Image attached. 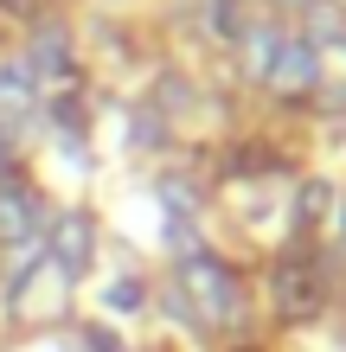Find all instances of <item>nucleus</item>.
I'll use <instances>...</instances> for the list:
<instances>
[{"mask_svg": "<svg viewBox=\"0 0 346 352\" xmlns=\"http://www.w3.org/2000/svg\"><path fill=\"white\" fill-rule=\"evenodd\" d=\"M180 295L199 307V320H218V327H237L244 320V288H237V276L218 256H206V250L180 263Z\"/></svg>", "mask_w": 346, "mask_h": 352, "instance_id": "f257e3e1", "label": "nucleus"}, {"mask_svg": "<svg viewBox=\"0 0 346 352\" xmlns=\"http://www.w3.org/2000/svg\"><path fill=\"white\" fill-rule=\"evenodd\" d=\"M26 71L39 77V84H71V77H77V71H71V32H65V26H39Z\"/></svg>", "mask_w": 346, "mask_h": 352, "instance_id": "423d86ee", "label": "nucleus"}, {"mask_svg": "<svg viewBox=\"0 0 346 352\" xmlns=\"http://www.w3.org/2000/svg\"><path fill=\"white\" fill-rule=\"evenodd\" d=\"M270 295H276V314L282 320H314L321 307H327V269H321L314 256H282Z\"/></svg>", "mask_w": 346, "mask_h": 352, "instance_id": "7ed1b4c3", "label": "nucleus"}, {"mask_svg": "<svg viewBox=\"0 0 346 352\" xmlns=\"http://www.w3.org/2000/svg\"><path fill=\"white\" fill-rule=\"evenodd\" d=\"M32 102H39V77L26 71V58L19 65H0V122L19 135V122L32 116Z\"/></svg>", "mask_w": 346, "mask_h": 352, "instance_id": "0eeeda50", "label": "nucleus"}, {"mask_svg": "<svg viewBox=\"0 0 346 352\" xmlns=\"http://www.w3.org/2000/svg\"><path fill=\"white\" fill-rule=\"evenodd\" d=\"M321 205H327V186H308V192H301V218H314Z\"/></svg>", "mask_w": 346, "mask_h": 352, "instance_id": "9b49d317", "label": "nucleus"}, {"mask_svg": "<svg viewBox=\"0 0 346 352\" xmlns=\"http://www.w3.org/2000/svg\"><path fill=\"white\" fill-rule=\"evenodd\" d=\"M250 71L276 90H308L321 77V58L308 38H282V32H257L250 38Z\"/></svg>", "mask_w": 346, "mask_h": 352, "instance_id": "f03ea898", "label": "nucleus"}, {"mask_svg": "<svg viewBox=\"0 0 346 352\" xmlns=\"http://www.w3.org/2000/svg\"><path fill=\"white\" fill-rule=\"evenodd\" d=\"M90 250H96V231H90L84 212H65V218L52 224V237H45V256H52V269L65 282H77L90 269Z\"/></svg>", "mask_w": 346, "mask_h": 352, "instance_id": "39448f33", "label": "nucleus"}, {"mask_svg": "<svg viewBox=\"0 0 346 352\" xmlns=\"http://www.w3.org/2000/svg\"><path fill=\"white\" fill-rule=\"evenodd\" d=\"M7 160H13V129L0 122V173H7Z\"/></svg>", "mask_w": 346, "mask_h": 352, "instance_id": "f8f14e48", "label": "nucleus"}, {"mask_svg": "<svg viewBox=\"0 0 346 352\" xmlns=\"http://www.w3.org/2000/svg\"><path fill=\"white\" fill-rule=\"evenodd\" d=\"M84 346H90V352H122V340H116V333H103V327H90Z\"/></svg>", "mask_w": 346, "mask_h": 352, "instance_id": "9d476101", "label": "nucleus"}, {"mask_svg": "<svg viewBox=\"0 0 346 352\" xmlns=\"http://www.w3.org/2000/svg\"><path fill=\"white\" fill-rule=\"evenodd\" d=\"M103 307H109V314H135V307H141V282H135V276L109 282V288H103Z\"/></svg>", "mask_w": 346, "mask_h": 352, "instance_id": "6e6552de", "label": "nucleus"}, {"mask_svg": "<svg viewBox=\"0 0 346 352\" xmlns=\"http://www.w3.org/2000/svg\"><path fill=\"white\" fill-rule=\"evenodd\" d=\"M244 7H237V0H212V32L218 38H244V19H237Z\"/></svg>", "mask_w": 346, "mask_h": 352, "instance_id": "1a4fd4ad", "label": "nucleus"}, {"mask_svg": "<svg viewBox=\"0 0 346 352\" xmlns=\"http://www.w3.org/2000/svg\"><path fill=\"white\" fill-rule=\"evenodd\" d=\"M39 231H45V199L26 179L0 173V243H39Z\"/></svg>", "mask_w": 346, "mask_h": 352, "instance_id": "20e7f679", "label": "nucleus"}, {"mask_svg": "<svg viewBox=\"0 0 346 352\" xmlns=\"http://www.w3.org/2000/svg\"><path fill=\"white\" fill-rule=\"evenodd\" d=\"M32 7H39V0H0V13H19V19H26Z\"/></svg>", "mask_w": 346, "mask_h": 352, "instance_id": "ddd939ff", "label": "nucleus"}]
</instances>
